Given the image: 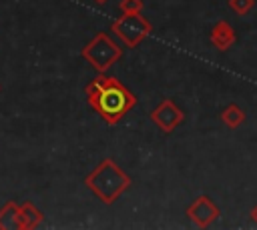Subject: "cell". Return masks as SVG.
<instances>
[{"label": "cell", "mask_w": 257, "mask_h": 230, "mask_svg": "<svg viewBox=\"0 0 257 230\" xmlns=\"http://www.w3.org/2000/svg\"><path fill=\"white\" fill-rule=\"evenodd\" d=\"M90 108L108 124H118L137 104V96L114 76L98 74L84 86Z\"/></svg>", "instance_id": "cell-1"}, {"label": "cell", "mask_w": 257, "mask_h": 230, "mask_svg": "<svg viewBox=\"0 0 257 230\" xmlns=\"http://www.w3.org/2000/svg\"><path fill=\"white\" fill-rule=\"evenodd\" d=\"M84 186L94 192L102 204H112L131 186V176L112 160L104 158L92 172L84 176Z\"/></svg>", "instance_id": "cell-2"}, {"label": "cell", "mask_w": 257, "mask_h": 230, "mask_svg": "<svg viewBox=\"0 0 257 230\" xmlns=\"http://www.w3.org/2000/svg\"><path fill=\"white\" fill-rule=\"evenodd\" d=\"M80 56L98 72L104 74L116 60L122 56V48L106 34V32H96L80 50Z\"/></svg>", "instance_id": "cell-3"}, {"label": "cell", "mask_w": 257, "mask_h": 230, "mask_svg": "<svg viewBox=\"0 0 257 230\" xmlns=\"http://www.w3.org/2000/svg\"><path fill=\"white\" fill-rule=\"evenodd\" d=\"M110 32L126 46V48H137L149 34H151V24L141 12L137 14H122L118 20L110 24Z\"/></svg>", "instance_id": "cell-4"}, {"label": "cell", "mask_w": 257, "mask_h": 230, "mask_svg": "<svg viewBox=\"0 0 257 230\" xmlns=\"http://www.w3.org/2000/svg\"><path fill=\"white\" fill-rule=\"evenodd\" d=\"M185 214L191 218V222H193L195 226H199V228H209V226L221 216V210H219V206H217L209 196L201 194V196H197V198L187 206Z\"/></svg>", "instance_id": "cell-5"}, {"label": "cell", "mask_w": 257, "mask_h": 230, "mask_svg": "<svg viewBox=\"0 0 257 230\" xmlns=\"http://www.w3.org/2000/svg\"><path fill=\"white\" fill-rule=\"evenodd\" d=\"M151 120L167 134H171L183 120H185V112L175 104V100L171 98H165L161 100V104L151 110Z\"/></svg>", "instance_id": "cell-6"}, {"label": "cell", "mask_w": 257, "mask_h": 230, "mask_svg": "<svg viewBox=\"0 0 257 230\" xmlns=\"http://www.w3.org/2000/svg\"><path fill=\"white\" fill-rule=\"evenodd\" d=\"M235 40H237V32H235V28L227 20H219L213 26V30H211V44L217 50H221V52L229 50L235 44Z\"/></svg>", "instance_id": "cell-7"}, {"label": "cell", "mask_w": 257, "mask_h": 230, "mask_svg": "<svg viewBox=\"0 0 257 230\" xmlns=\"http://www.w3.org/2000/svg\"><path fill=\"white\" fill-rule=\"evenodd\" d=\"M44 214L32 204V202H24L18 204V212H16V228L18 230H32L42 222Z\"/></svg>", "instance_id": "cell-8"}, {"label": "cell", "mask_w": 257, "mask_h": 230, "mask_svg": "<svg viewBox=\"0 0 257 230\" xmlns=\"http://www.w3.org/2000/svg\"><path fill=\"white\" fill-rule=\"evenodd\" d=\"M219 118L223 120V124H225L227 128L235 130V128H239V126L245 122V112H243V108H241L239 104H227V106L221 110Z\"/></svg>", "instance_id": "cell-9"}, {"label": "cell", "mask_w": 257, "mask_h": 230, "mask_svg": "<svg viewBox=\"0 0 257 230\" xmlns=\"http://www.w3.org/2000/svg\"><path fill=\"white\" fill-rule=\"evenodd\" d=\"M16 212H18V202H14V200H8L0 208V228L2 230L16 228Z\"/></svg>", "instance_id": "cell-10"}, {"label": "cell", "mask_w": 257, "mask_h": 230, "mask_svg": "<svg viewBox=\"0 0 257 230\" xmlns=\"http://www.w3.org/2000/svg\"><path fill=\"white\" fill-rule=\"evenodd\" d=\"M229 8L235 14L245 16V14H249L255 8V0H229Z\"/></svg>", "instance_id": "cell-11"}, {"label": "cell", "mask_w": 257, "mask_h": 230, "mask_svg": "<svg viewBox=\"0 0 257 230\" xmlns=\"http://www.w3.org/2000/svg\"><path fill=\"white\" fill-rule=\"evenodd\" d=\"M118 8L122 10V14H137L145 8V2L143 0H120Z\"/></svg>", "instance_id": "cell-12"}, {"label": "cell", "mask_w": 257, "mask_h": 230, "mask_svg": "<svg viewBox=\"0 0 257 230\" xmlns=\"http://www.w3.org/2000/svg\"><path fill=\"white\" fill-rule=\"evenodd\" d=\"M249 216H251V220H253V222L257 224V204H255V206L251 208V212H249Z\"/></svg>", "instance_id": "cell-13"}, {"label": "cell", "mask_w": 257, "mask_h": 230, "mask_svg": "<svg viewBox=\"0 0 257 230\" xmlns=\"http://www.w3.org/2000/svg\"><path fill=\"white\" fill-rule=\"evenodd\" d=\"M96 4H104V2H108V0H94Z\"/></svg>", "instance_id": "cell-14"}, {"label": "cell", "mask_w": 257, "mask_h": 230, "mask_svg": "<svg viewBox=\"0 0 257 230\" xmlns=\"http://www.w3.org/2000/svg\"><path fill=\"white\" fill-rule=\"evenodd\" d=\"M0 90H2V86H0Z\"/></svg>", "instance_id": "cell-15"}]
</instances>
